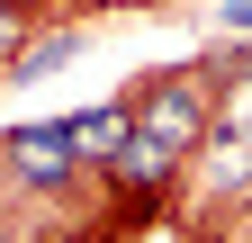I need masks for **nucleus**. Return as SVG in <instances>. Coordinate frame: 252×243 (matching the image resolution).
<instances>
[{"instance_id": "nucleus-1", "label": "nucleus", "mask_w": 252, "mask_h": 243, "mask_svg": "<svg viewBox=\"0 0 252 243\" xmlns=\"http://www.w3.org/2000/svg\"><path fill=\"white\" fill-rule=\"evenodd\" d=\"M135 126L171 135L180 153H198V144H207V90L189 81V72H153V81L135 90Z\"/></svg>"}, {"instance_id": "nucleus-2", "label": "nucleus", "mask_w": 252, "mask_h": 243, "mask_svg": "<svg viewBox=\"0 0 252 243\" xmlns=\"http://www.w3.org/2000/svg\"><path fill=\"white\" fill-rule=\"evenodd\" d=\"M0 153L18 162V180H27V189H63V180H81V171H90V162H81V144H72V117L9 126V135H0Z\"/></svg>"}, {"instance_id": "nucleus-3", "label": "nucleus", "mask_w": 252, "mask_h": 243, "mask_svg": "<svg viewBox=\"0 0 252 243\" xmlns=\"http://www.w3.org/2000/svg\"><path fill=\"white\" fill-rule=\"evenodd\" d=\"M180 162H189V153H180L171 135H153V126H135V135L117 144V162H108V171H126V180H135V189H162V180H171Z\"/></svg>"}, {"instance_id": "nucleus-4", "label": "nucleus", "mask_w": 252, "mask_h": 243, "mask_svg": "<svg viewBox=\"0 0 252 243\" xmlns=\"http://www.w3.org/2000/svg\"><path fill=\"white\" fill-rule=\"evenodd\" d=\"M126 135H135V99H126V108H117V99H99V108H81V117H72L81 162H117V144H126Z\"/></svg>"}, {"instance_id": "nucleus-5", "label": "nucleus", "mask_w": 252, "mask_h": 243, "mask_svg": "<svg viewBox=\"0 0 252 243\" xmlns=\"http://www.w3.org/2000/svg\"><path fill=\"white\" fill-rule=\"evenodd\" d=\"M81 45H90V36L54 27V36H36V45H18V54H9V72H18V81H36V72H63V63H81Z\"/></svg>"}, {"instance_id": "nucleus-6", "label": "nucleus", "mask_w": 252, "mask_h": 243, "mask_svg": "<svg viewBox=\"0 0 252 243\" xmlns=\"http://www.w3.org/2000/svg\"><path fill=\"white\" fill-rule=\"evenodd\" d=\"M225 27H252V0H225Z\"/></svg>"}]
</instances>
